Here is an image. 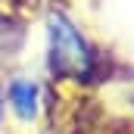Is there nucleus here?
Here are the masks:
<instances>
[{"label": "nucleus", "instance_id": "f257e3e1", "mask_svg": "<svg viewBox=\"0 0 134 134\" xmlns=\"http://www.w3.org/2000/svg\"><path fill=\"white\" fill-rule=\"evenodd\" d=\"M53 63L59 69H81L87 63V53H84V44L81 37L72 31L69 25L59 22V28H53Z\"/></svg>", "mask_w": 134, "mask_h": 134}, {"label": "nucleus", "instance_id": "f03ea898", "mask_svg": "<svg viewBox=\"0 0 134 134\" xmlns=\"http://www.w3.org/2000/svg\"><path fill=\"white\" fill-rule=\"evenodd\" d=\"M9 100L19 109V115H31L34 112V100H37V91H34L31 81H16L9 87Z\"/></svg>", "mask_w": 134, "mask_h": 134}]
</instances>
